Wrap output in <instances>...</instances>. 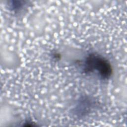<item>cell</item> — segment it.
<instances>
[{
	"label": "cell",
	"mask_w": 127,
	"mask_h": 127,
	"mask_svg": "<svg viewBox=\"0 0 127 127\" xmlns=\"http://www.w3.org/2000/svg\"><path fill=\"white\" fill-rule=\"evenodd\" d=\"M12 1V3L9 4V7L12 9V10H16L19 8H21L23 5V3H21L20 1Z\"/></svg>",
	"instance_id": "cell-2"
},
{
	"label": "cell",
	"mask_w": 127,
	"mask_h": 127,
	"mask_svg": "<svg viewBox=\"0 0 127 127\" xmlns=\"http://www.w3.org/2000/svg\"><path fill=\"white\" fill-rule=\"evenodd\" d=\"M83 70L87 74H94L102 79H108L113 73L110 63L106 58L97 54H91L85 59Z\"/></svg>",
	"instance_id": "cell-1"
}]
</instances>
